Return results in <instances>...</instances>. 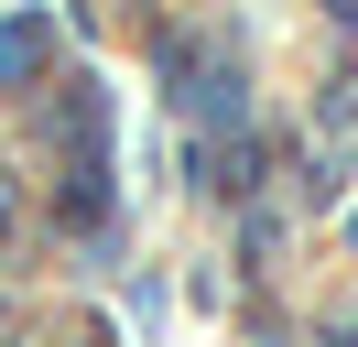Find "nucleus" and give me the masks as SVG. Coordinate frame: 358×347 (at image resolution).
<instances>
[{
	"mask_svg": "<svg viewBox=\"0 0 358 347\" xmlns=\"http://www.w3.org/2000/svg\"><path fill=\"white\" fill-rule=\"evenodd\" d=\"M44 55H55V33H44V22H0V87H33V76H44Z\"/></svg>",
	"mask_w": 358,
	"mask_h": 347,
	"instance_id": "f257e3e1",
	"label": "nucleus"
},
{
	"mask_svg": "<svg viewBox=\"0 0 358 347\" xmlns=\"http://www.w3.org/2000/svg\"><path fill=\"white\" fill-rule=\"evenodd\" d=\"M0 217H11V195H0Z\"/></svg>",
	"mask_w": 358,
	"mask_h": 347,
	"instance_id": "f03ea898",
	"label": "nucleus"
}]
</instances>
